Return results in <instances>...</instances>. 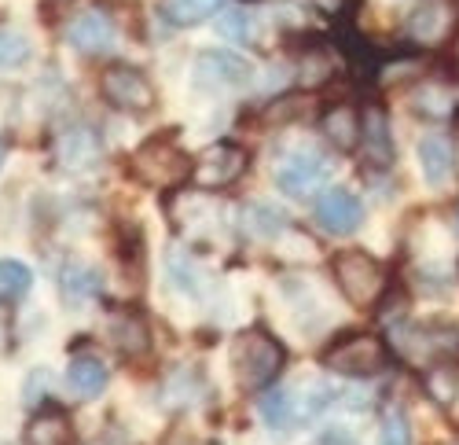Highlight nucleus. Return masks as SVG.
<instances>
[{
    "label": "nucleus",
    "instance_id": "nucleus-6",
    "mask_svg": "<svg viewBox=\"0 0 459 445\" xmlns=\"http://www.w3.org/2000/svg\"><path fill=\"white\" fill-rule=\"evenodd\" d=\"M331 170H334V162H331L324 152H316V147H298V152H290V155L280 162L276 184H280L287 196L305 199V196H313L316 188H324L327 177H331Z\"/></svg>",
    "mask_w": 459,
    "mask_h": 445
},
{
    "label": "nucleus",
    "instance_id": "nucleus-28",
    "mask_svg": "<svg viewBox=\"0 0 459 445\" xmlns=\"http://www.w3.org/2000/svg\"><path fill=\"white\" fill-rule=\"evenodd\" d=\"M378 445H411V431H408L404 413H397V409H390V413H386V420H382Z\"/></svg>",
    "mask_w": 459,
    "mask_h": 445
},
{
    "label": "nucleus",
    "instance_id": "nucleus-3",
    "mask_svg": "<svg viewBox=\"0 0 459 445\" xmlns=\"http://www.w3.org/2000/svg\"><path fill=\"white\" fill-rule=\"evenodd\" d=\"M331 276H334L338 291L360 310H371L390 287V276L382 269V262L364 250H338L331 262Z\"/></svg>",
    "mask_w": 459,
    "mask_h": 445
},
{
    "label": "nucleus",
    "instance_id": "nucleus-31",
    "mask_svg": "<svg viewBox=\"0 0 459 445\" xmlns=\"http://www.w3.org/2000/svg\"><path fill=\"white\" fill-rule=\"evenodd\" d=\"M4 159H8V144L0 140V166H4Z\"/></svg>",
    "mask_w": 459,
    "mask_h": 445
},
{
    "label": "nucleus",
    "instance_id": "nucleus-9",
    "mask_svg": "<svg viewBox=\"0 0 459 445\" xmlns=\"http://www.w3.org/2000/svg\"><path fill=\"white\" fill-rule=\"evenodd\" d=\"M357 152L368 170H390L397 152H394V136H390V115L378 103H371L360 115V144Z\"/></svg>",
    "mask_w": 459,
    "mask_h": 445
},
{
    "label": "nucleus",
    "instance_id": "nucleus-21",
    "mask_svg": "<svg viewBox=\"0 0 459 445\" xmlns=\"http://www.w3.org/2000/svg\"><path fill=\"white\" fill-rule=\"evenodd\" d=\"M243 229L261 236V240H273V236H280L287 229V217H283V210H276L269 203H250L243 210Z\"/></svg>",
    "mask_w": 459,
    "mask_h": 445
},
{
    "label": "nucleus",
    "instance_id": "nucleus-26",
    "mask_svg": "<svg viewBox=\"0 0 459 445\" xmlns=\"http://www.w3.org/2000/svg\"><path fill=\"white\" fill-rule=\"evenodd\" d=\"M217 30H221V37H228V41H239V45H247L250 33H254L250 15H243V12H221L217 15Z\"/></svg>",
    "mask_w": 459,
    "mask_h": 445
},
{
    "label": "nucleus",
    "instance_id": "nucleus-13",
    "mask_svg": "<svg viewBox=\"0 0 459 445\" xmlns=\"http://www.w3.org/2000/svg\"><path fill=\"white\" fill-rule=\"evenodd\" d=\"M360 217H364V206L353 192L346 188H331L320 203H316V225L331 236H350L360 229Z\"/></svg>",
    "mask_w": 459,
    "mask_h": 445
},
{
    "label": "nucleus",
    "instance_id": "nucleus-32",
    "mask_svg": "<svg viewBox=\"0 0 459 445\" xmlns=\"http://www.w3.org/2000/svg\"><path fill=\"white\" fill-rule=\"evenodd\" d=\"M455 236H459V210H455Z\"/></svg>",
    "mask_w": 459,
    "mask_h": 445
},
{
    "label": "nucleus",
    "instance_id": "nucleus-2",
    "mask_svg": "<svg viewBox=\"0 0 459 445\" xmlns=\"http://www.w3.org/2000/svg\"><path fill=\"white\" fill-rule=\"evenodd\" d=\"M191 170H195V162L187 159L184 147L166 133V136H151L136 147L133 155V173L140 184H147V188L155 192H173L180 188V184L191 177Z\"/></svg>",
    "mask_w": 459,
    "mask_h": 445
},
{
    "label": "nucleus",
    "instance_id": "nucleus-7",
    "mask_svg": "<svg viewBox=\"0 0 459 445\" xmlns=\"http://www.w3.org/2000/svg\"><path fill=\"white\" fill-rule=\"evenodd\" d=\"M254 82V63L243 52L213 48L195 59V85L199 89H243Z\"/></svg>",
    "mask_w": 459,
    "mask_h": 445
},
{
    "label": "nucleus",
    "instance_id": "nucleus-27",
    "mask_svg": "<svg viewBox=\"0 0 459 445\" xmlns=\"http://www.w3.org/2000/svg\"><path fill=\"white\" fill-rule=\"evenodd\" d=\"M334 74V63H331V56H301V66H298V78H301V85H320V82H327Z\"/></svg>",
    "mask_w": 459,
    "mask_h": 445
},
{
    "label": "nucleus",
    "instance_id": "nucleus-10",
    "mask_svg": "<svg viewBox=\"0 0 459 445\" xmlns=\"http://www.w3.org/2000/svg\"><path fill=\"white\" fill-rule=\"evenodd\" d=\"M459 15L452 0H419L408 15V37L415 45H441L455 30Z\"/></svg>",
    "mask_w": 459,
    "mask_h": 445
},
{
    "label": "nucleus",
    "instance_id": "nucleus-11",
    "mask_svg": "<svg viewBox=\"0 0 459 445\" xmlns=\"http://www.w3.org/2000/svg\"><path fill=\"white\" fill-rule=\"evenodd\" d=\"M107 339L126 361H140L151 350V324L140 310H114L107 317Z\"/></svg>",
    "mask_w": 459,
    "mask_h": 445
},
{
    "label": "nucleus",
    "instance_id": "nucleus-33",
    "mask_svg": "<svg viewBox=\"0 0 459 445\" xmlns=\"http://www.w3.org/2000/svg\"><path fill=\"white\" fill-rule=\"evenodd\" d=\"M96 445H114V441H96Z\"/></svg>",
    "mask_w": 459,
    "mask_h": 445
},
{
    "label": "nucleus",
    "instance_id": "nucleus-5",
    "mask_svg": "<svg viewBox=\"0 0 459 445\" xmlns=\"http://www.w3.org/2000/svg\"><path fill=\"white\" fill-rule=\"evenodd\" d=\"M100 92L110 107L129 110V115H143L155 107V85L147 82V74L126 63H114L100 74Z\"/></svg>",
    "mask_w": 459,
    "mask_h": 445
},
{
    "label": "nucleus",
    "instance_id": "nucleus-14",
    "mask_svg": "<svg viewBox=\"0 0 459 445\" xmlns=\"http://www.w3.org/2000/svg\"><path fill=\"white\" fill-rule=\"evenodd\" d=\"M66 37L82 56H103L114 48V22L107 12H82L66 26Z\"/></svg>",
    "mask_w": 459,
    "mask_h": 445
},
{
    "label": "nucleus",
    "instance_id": "nucleus-18",
    "mask_svg": "<svg viewBox=\"0 0 459 445\" xmlns=\"http://www.w3.org/2000/svg\"><path fill=\"white\" fill-rule=\"evenodd\" d=\"M107 380H110V372H107V364L100 357H74L70 372H66L70 390L82 394V397H96L107 387Z\"/></svg>",
    "mask_w": 459,
    "mask_h": 445
},
{
    "label": "nucleus",
    "instance_id": "nucleus-20",
    "mask_svg": "<svg viewBox=\"0 0 459 445\" xmlns=\"http://www.w3.org/2000/svg\"><path fill=\"white\" fill-rule=\"evenodd\" d=\"M224 0H162V15L173 26H199L213 12H221Z\"/></svg>",
    "mask_w": 459,
    "mask_h": 445
},
{
    "label": "nucleus",
    "instance_id": "nucleus-8",
    "mask_svg": "<svg viewBox=\"0 0 459 445\" xmlns=\"http://www.w3.org/2000/svg\"><path fill=\"white\" fill-rule=\"evenodd\" d=\"M243 170H247V152H243L239 144L221 140V144L206 147V152L195 159V170H191V177H195L199 188L217 192V188H232V184L243 177Z\"/></svg>",
    "mask_w": 459,
    "mask_h": 445
},
{
    "label": "nucleus",
    "instance_id": "nucleus-22",
    "mask_svg": "<svg viewBox=\"0 0 459 445\" xmlns=\"http://www.w3.org/2000/svg\"><path fill=\"white\" fill-rule=\"evenodd\" d=\"M30 284H33V273L22 262H15V257H4V262H0V306L19 302L30 291Z\"/></svg>",
    "mask_w": 459,
    "mask_h": 445
},
{
    "label": "nucleus",
    "instance_id": "nucleus-23",
    "mask_svg": "<svg viewBox=\"0 0 459 445\" xmlns=\"http://www.w3.org/2000/svg\"><path fill=\"white\" fill-rule=\"evenodd\" d=\"M257 413H261V420H264V427H269V431H287L290 420H294L290 394L287 390H269L257 401Z\"/></svg>",
    "mask_w": 459,
    "mask_h": 445
},
{
    "label": "nucleus",
    "instance_id": "nucleus-1",
    "mask_svg": "<svg viewBox=\"0 0 459 445\" xmlns=\"http://www.w3.org/2000/svg\"><path fill=\"white\" fill-rule=\"evenodd\" d=\"M283 346L280 339H273L269 331L261 327H250L232 343V372H236V383L243 390H264L280 372H283Z\"/></svg>",
    "mask_w": 459,
    "mask_h": 445
},
{
    "label": "nucleus",
    "instance_id": "nucleus-25",
    "mask_svg": "<svg viewBox=\"0 0 459 445\" xmlns=\"http://www.w3.org/2000/svg\"><path fill=\"white\" fill-rule=\"evenodd\" d=\"M30 59V41L15 30H0V66H22Z\"/></svg>",
    "mask_w": 459,
    "mask_h": 445
},
{
    "label": "nucleus",
    "instance_id": "nucleus-29",
    "mask_svg": "<svg viewBox=\"0 0 459 445\" xmlns=\"http://www.w3.org/2000/svg\"><path fill=\"white\" fill-rule=\"evenodd\" d=\"M419 66H423V63H419L415 56H401V59H390L378 74H382V82H386V85H397V82H404V78H415Z\"/></svg>",
    "mask_w": 459,
    "mask_h": 445
},
{
    "label": "nucleus",
    "instance_id": "nucleus-17",
    "mask_svg": "<svg viewBox=\"0 0 459 445\" xmlns=\"http://www.w3.org/2000/svg\"><path fill=\"white\" fill-rule=\"evenodd\" d=\"M70 420L59 409H45L26 423V445H70Z\"/></svg>",
    "mask_w": 459,
    "mask_h": 445
},
{
    "label": "nucleus",
    "instance_id": "nucleus-24",
    "mask_svg": "<svg viewBox=\"0 0 459 445\" xmlns=\"http://www.w3.org/2000/svg\"><path fill=\"white\" fill-rule=\"evenodd\" d=\"M100 291V276L92 269H82V266H70L63 273V294L70 302H85Z\"/></svg>",
    "mask_w": 459,
    "mask_h": 445
},
{
    "label": "nucleus",
    "instance_id": "nucleus-15",
    "mask_svg": "<svg viewBox=\"0 0 459 445\" xmlns=\"http://www.w3.org/2000/svg\"><path fill=\"white\" fill-rule=\"evenodd\" d=\"M320 129H324V140L338 152H357L360 144V110L353 103H334L324 110L320 118Z\"/></svg>",
    "mask_w": 459,
    "mask_h": 445
},
{
    "label": "nucleus",
    "instance_id": "nucleus-12",
    "mask_svg": "<svg viewBox=\"0 0 459 445\" xmlns=\"http://www.w3.org/2000/svg\"><path fill=\"white\" fill-rule=\"evenodd\" d=\"M56 159H59L63 170H74V173H78V170H92L103 159V140L89 126H70L56 140Z\"/></svg>",
    "mask_w": 459,
    "mask_h": 445
},
{
    "label": "nucleus",
    "instance_id": "nucleus-30",
    "mask_svg": "<svg viewBox=\"0 0 459 445\" xmlns=\"http://www.w3.org/2000/svg\"><path fill=\"white\" fill-rule=\"evenodd\" d=\"M301 110H305V96H283V100H276V103L269 107V118H273V122H283V118L301 115Z\"/></svg>",
    "mask_w": 459,
    "mask_h": 445
},
{
    "label": "nucleus",
    "instance_id": "nucleus-16",
    "mask_svg": "<svg viewBox=\"0 0 459 445\" xmlns=\"http://www.w3.org/2000/svg\"><path fill=\"white\" fill-rule=\"evenodd\" d=\"M419 166H423V177L430 184H445L455 170V147L448 136L441 133H427L419 140Z\"/></svg>",
    "mask_w": 459,
    "mask_h": 445
},
{
    "label": "nucleus",
    "instance_id": "nucleus-4",
    "mask_svg": "<svg viewBox=\"0 0 459 445\" xmlns=\"http://www.w3.org/2000/svg\"><path fill=\"white\" fill-rule=\"evenodd\" d=\"M390 361V350L375 336H346L324 350V368L338 376H378Z\"/></svg>",
    "mask_w": 459,
    "mask_h": 445
},
{
    "label": "nucleus",
    "instance_id": "nucleus-19",
    "mask_svg": "<svg viewBox=\"0 0 459 445\" xmlns=\"http://www.w3.org/2000/svg\"><path fill=\"white\" fill-rule=\"evenodd\" d=\"M415 110L423 118H434V122H441V118H448L452 115V107H455V96H452V89L448 85H441V82H423L415 89Z\"/></svg>",
    "mask_w": 459,
    "mask_h": 445
}]
</instances>
